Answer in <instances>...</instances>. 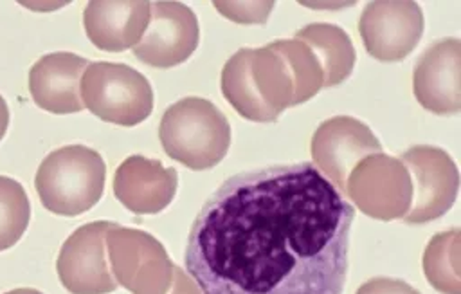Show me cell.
Here are the masks:
<instances>
[{
	"label": "cell",
	"instance_id": "1",
	"mask_svg": "<svg viewBox=\"0 0 461 294\" xmlns=\"http://www.w3.org/2000/svg\"><path fill=\"white\" fill-rule=\"evenodd\" d=\"M353 218L310 162L243 171L198 211L184 262L202 294H342Z\"/></svg>",
	"mask_w": 461,
	"mask_h": 294
},
{
	"label": "cell",
	"instance_id": "4",
	"mask_svg": "<svg viewBox=\"0 0 461 294\" xmlns=\"http://www.w3.org/2000/svg\"><path fill=\"white\" fill-rule=\"evenodd\" d=\"M106 164L83 144L52 150L38 166L34 188L45 209L76 216L94 207L104 191Z\"/></svg>",
	"mask_w": 461,
	"mask_h": 294
},
{
	"label": "cell",
	"instance_id": "19",
	"mask_svg": "<svg viewBox=\"0 0 461 294\" xmlns=\"http://www.w3.org/2000/svg\"><path fill=\"white\" fill-rule=\"evenodd\" d=\"M272 45L283 54L294 78V106L312 99L324 83V74L313 51L301 40H276Z\"/></svg>",
	"mask_w": 461,
	"mask_h": 294
},
{
	"label": "cell",
	"instance_id": "15",
	"mask_svg": "<svg viewBox=\"0 0 461 294\" xmlns=\"http://www.w3.org/2000/svg\"><path fill=\"white\" fill-rule=\"evenodd\" d=\"M88 61L72 52H50L41 56L29 70V92L32 101L52 114L81 112L79 83Z\"/></svg>",
	"mask_w": 461,
	"mask_h": 294
},
{
	"label": "cell",
	"instance_id": "10",
	"mask_svg": "<svg viewBox=\"0 0 461 294\" xmlns=\"http://www.w3.org/2000/svg\"><path fill=\"white\" fill-rule=\"evenodd\" d=\"M115 222H90L77 227L61 245L56 271L72 294H108L117 289L106 258V233Z\"/></svg>",
	"mask_w": 461,
	"mask_h": 294
},
{
	"label": "cell",
	"instance_id": "25",
	"mask_svg": "<svg viewBox=\"0 0 461 294\" xmlns=\"http://www.w3.org/2000/svg\"><path fill=\"white\" fill-rule=\"evenodd\" d=\"M5 294H41L40 290H36V289H14V290H9V292H5Z\"/></svg>",
	"mask_w": 461,
	"mask_h": 294
},
{
	"label": "cell",
	"instance_id": "14",
	"mask_svg": "<svg viewBox=\"0 0 461 294\" xmlns=\"http://www.w3.org/2000/svg\"><path fill=\"white\" fill-rule=\"evenodd\" d=\"M178 173L160 161L142 155L124 159L113 175L115 198L135 215H155L167 207L176 193Z\"/></svg>",
	"mask_w": 461,
	"mask_h": 294
},
{
	"label": "cell",
	"instance_id": "13",
	"mask_svg": "<svg viewBox=\"0 0 461 294\" xmlns=\"http://www.w3.org/2000/svg\"><path fill=\"white\" fill-rule=\"evenodd\" d=\"M418 103L439 115L461 110V41L443 38L425 49L412 70Z\"/></svg>",
	"mask_w": 461,
	"mask_h": 294
},
{
	"label": "cell",
	"instance_id": "22",
	"mask_svg": "<svg viewBox=\"0 0 461 294\" xmlns=\"http://www.w3.org/2000/svg\"><path fill=\"white\" fill-rule=\"evenodd\" d=\"M355 294H420V292L402 280L373 278L364 285H360Z\"/></svg>",
	"mask_w": 461,
	"mask_h": 294
},
{
	"label": "cell",
	"instance_id": "24",
	"mask_svg": "<svg viewBox=\"0 0 461 294\" xmlns=\"http://www.w3.org/2000/svg\"><path fill=\"white\" fill-rule=\"evenodd\" d=\"M7 124H9V106L5 99L0 96V141L7 132Z\"/></svg>",
	"mask_w": 461,
	"mask_h": 294
},
{
	"label": "cell",
	"instance_id": "7",
	"mask_svg": "<svg viewBox=\"0 0 461 294\" xmlns=\"http://www.w3.org/2000/svg\"><path fill=\"white\" fill-rule=\"evenodd\" d=\"M344 197L364 215L389 222L407 215L412 202V184L403 162L380 152L364 157L349 171Z\"/></svg>",
	"mask_w": 461,
	"mask_h": 294
},
{
	"label": "cell",
	"instance_id": "18",
	"mask_svg": "<svg viewBox=\"0 0 461 294\" xmlns=\"http://www.w3.org/2000/svg\"><path fill=\"white\" fill-rule=\"evenodd\" d=\"M459 238V229L438 233L423 253L425 278L441 294H461Z\"/></svg>",
	"mask_w": 461,
	"mask_h": 294
},
{
	"label": "cell",
	"instance_id": "12",
	"mask_svg": "<svg viewBox=\"0 0 461 294\" xmlns=\"http://www.w3.org/2000/svg\"><path fill=\"white\" fill-rule=\"evenodd\" d=\"M196 14L180 2L149 4V22L133 47L137 60L149 67L169 69L184 63L198 47Z\"/></svg>",
	"mask_w": 461,
	"mask_h": 294
},
{
	"label": "cell",
	"instance_id": "17",
	"mask_svg": "<svg viewBox=\"0 0 461 294\" xmlns=\"http://www.w3.org/2000/svg\"><path fill=\"white\" fill-rule=\"evenodd\" d=\"M297 40L304 41L321 63L324 83L335 87L346 81L355 65V47L344 29L333 23H308L295 32Z\"/></svg>",
	"mask_w": 461,
	"mask_h": 294
},
{
	"label": "cell",
	"instance_id": "2",
	"mask_svg": "<svg viewBox=\"0 0 461 294\" xmlns=\"http://www.w3.org/2000/svg\"><path fill=\"white\" fill-rule=\"evenodd\" d=\"M221 94L241 117L270 123L294 106V78L272 43L261 49L243 47L223 65Z\"/></svg>",
	"mask_w": 461,
	"mask_h": 294
},
{
	"label": "cell",
	"instance_id": "16",
	"mask_svg": "<svg viewBox=\"0 0 461 294\" xmlns=\"http://www.w3.org/2000/svg\"><path fill=\"white\" fill-rule=\"evenodd\" d=\"M149 22V2H88L83 27L88 40L101 51L121 52L135 47Z\"/></svg>",
	"mask_w": 461,
	"mask_h": 294
},
{
	"label": "cell",
	"instance_id": "9",
	"mask_svg": "<svg viewBox=\"0 0 461 294\" xmlns=\"http://www.w3.org/2000/svg\"><path fill=\"white\" fill-rule=\"evenodd\" d=\"M310 150L317 171L344 195L349 171L364 157L380 153L382 144L362 121L335 115L315 130Z\"/></svg>",
	"mask_w": 461,
	"mask_h": 294
},
{
	"label": "cell",
	"instance_id": "8",
	"mask_svg": "<svg viewBox=\"0 0 461 294\" xmlns=\"http://www.w3.org/2000/svg\"><path fill=\"white\" fill-rule=\"evenodd\" d=\"M409 171L412 202L403 216L407 224H425L443 216L456 202L459 171L454 159L438 146L418 144L398 157Z\"/></svg>",
	"mask_w": 461,
	"mask_h": 294
},
{
	"label": "cell",
	"instance_id": "6",
	"mask_svg": "<svg viewBox=\"0 0 461 294\" xmlns=\"http://www.w3.org/2000/svg\"><path fill=\"white\" fill-rule=\"evenodd\" d=\"M106 258L117 285L131 294H167L173 262L146 231L113 224L106 233Z\"/></svg>",
	"mask_w": 461,
	"mask_h": 294
},
{
	"label": "cell",
	"instance_id": "21",
	"mask_svg": "<svg viewBox=\"0 0 461 294\" xmlns=\"http://www.w3.org/2000/svg\"><path fill=\"white\" fill-rule=\"evenodd\" d=\"M212 5L229 20L238 23H265L274 2H212Z\"/></svg>",
	"mask_w": 461,
	"mask_h": 294
},
{
	"label": "cell",
	"instance_id": "11",
	"mask_svg": "<svg viewBox=\"0 0 461 294\" xmlns=\"http://www.w3.org/2000/svg\"><path fill=\"white\" fill-rule=\"evenodd\" d=\"M358 31L369 56L378 61H400L421 38L423 13L416 2H369L360 14Z\"/></svg>",
	"mask_w": 461,
	"mask_h": 294
},
{
	"label": "cell",
	"instance_id": "23",
	"mask_svg": "<svg viewBox=\"0 0 461 294\" xmlns=\"http://www.w3.org/2000/svg\"><path fill=\"white\" fill-rule=\"evenodd\" d=\"M167 294H202L196 281L178 265H173V276H171V287Z\"/></svg>",
	"mask_w": 461,
	"mask_h": 294
},
{
	"label": "cell",
	"instance_id": "5",
	"mask_svg": "<svg viewBox=\"0 0 461 294\" xmlns=\"http://www.w3.org/2000/svg\"><path fill=\"white\" fill-rule=\"evenodd\" d=\"M79 92L86 110L101 121L121 126H135L153 110L149 81L124 63H88L81 76Z\"/></svg>",
	"mask_w": 461,
	"mask_h": 294
},
{
	"label": "cell",
	"instance_id": "20",
	"mask_svg": "<svg viewBox=\"0 0 461 294\" xmlns=\"http://www.w3.org/2000/svg\"><path fill=\"white\" fill-rule=\"evenodd\" d=\"M31 218V204L23 186L0 175V251L13 247L25 233Z\"/></svg>",
	"mask_w": 461,
	"mask_h": 294
},
{
	"label": "cell",
	"instance_id": "3",
	"mask_svg": "<svg viewBox=\"0 0 461 294\" xmlns=\"http://www.w3.org/2000/svg\"><path fill=\"white\" fill-rule=\"evenodd\" d=\"M158 137L171 159L189 170H209L227 155L230 126L211 101L184 97L166 108Z\"/></svg>",
	"mask_w": 461,
	"mask_h": 294
}]
</instances>
